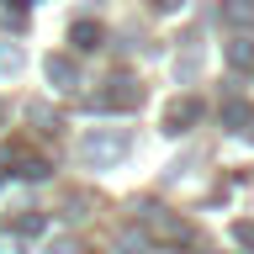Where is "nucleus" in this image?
Instances as JSON below:
<instances>
[{
	"mask_svg": "<svg viewBox=\"0 0 254 254\" xmlns=\"http://www.w3.org/2000/svg\"><path fill=\"white\" fill-rule=\"evenodd\" d=\"M127 148H132V138H127V132H90V138L79 143L85 164H95V170H111V164H117Z\"/></svg>",
	"mask_w": 254,
	"mask_h": 254,
	"instance_id": "nucleus-1",
	"label": "nucleus"
},
{
	"mask_svg": "<svg viewBox=\"0 0 254 254\" xmlns=\"http://www.w3.org/2000/svg\"><path fill=\"white\" fill-rule=\"evenodd\" d=\"M90 106L95 111H132V106H143V85H138V79H127V74H117V79H111V90H101Z\"/></svg>",
	"mask_w": 254,
	"mask_h": 254,
	"instance_id": "nucleus-2",
	"label": "nucleus"
},
{
	"mask_svg": "<svg viewBox=\"0 0 254 254\" xmlns=\"http://www.w3.org/2000/svg\"><path fill=\"white\" fill-rule=\"evenodd\" d=\"M48 79H53V90H79V64L69 53H53L48 59Z\"/></svg>",
	"mask_w": 254,
	"mask_h": 254,
	"instance_id": "nucleus-3",
	"label": "nucleus"
},
{
	"mask_svg": "<svg viewBox=\"0 0 254 254\" xmlns=\"http://www.w3.org/2000/svg\"><path fill=\"white\" fill-rule=\"evenodd\" d=\"M196 117H201V101H196V95H186V101H175V106L164 111V132H186Z\"/></svg>",
	"mask_w": 254,
	"mask_h": 254,
	"instance_id": "nucleus-4",
	"label": "nucleus"
},
{
	"mask_svg": "<svg viewBox=\"0 0 254 254\" xmlns=\"http://www.w3.org/2000/svg\"><path fill=\"white\" fill-rule=\"evenodd\" d=\"M69 43H74V53H95V48L106 43V32L95 27V21H74L69 27Z\"/></svg>",
	"mask_w": 254,
	"mask_h": 254,
	"instance_id": "nucleus-5",
	"label": "nucleus"
},
{
	"mask_svg": "<svg viewBox=\"0 0 254 254\" xmlns=\"http://www.w3.org/2000/svg\"><path fill=\"white\" fill-rule=\"evenodd\" d=\"M222 21L228 27H254V0H222Z\"/></svg>",
	"mask_w": 254,
	"mask_h": 254,
	"instance_id": "nucleus-6",
	"label": "nucleus"
},
{
	"mask_svg": "<svg viewBox=\"0 0 254 254\" xmlns=\"http://www.w3.org/2000/svg\"><path fill=\"white\" fill-rule=\"evenodd\" d=\"M228 64H233L238 74H249V69H254V43H249V37H238V43H228Z\"/></svg>",
	"mask_w": 254,
	"mask_h": 254,
	"instance_id": "nucleus-7",
	"label": "nucleus"
},
{
	"mask_svg": "<svg viewBox=\"0 0 254 254\" xmlns=\"http://www.w3.org/2000/svg\"><path fill=\"white\" fill-rule=\"evenodd\" d=\"M117 249H122V254H154V244H148V233H138V228H122Z\"/></svg>",
	"mask_w": 254,
	"mask_h": 254,
	"instance_id": "nucleus-8",
	"label": "nucleus"
},
{
	"mask_svg": "<svg viewBox=\"0 0 254 254\" xmlns=\"http://www.w3.org/2000/svg\"><path fill=\"white\" fill-rule=\"evenodd\" d=\"M217 117H222V127H228V132H238V127L249 122V106H244V101H228V106H222Z\"/></svg>",
	"mask_w": 254,
	"mask_h": 254,
	"instance_id": "nucleus-9",
	"label": "nucleus"
},
{
	"mask_svg": "<svg viewBox=\"0 0 254 254\" xmlns=\"http://www.w3.org/2000/svg\"><path fill=\"white\" fill-rule=\"evenodd\" d=\"M43 228H48V217H43V212H27V217L16 222V233H21V238H37Z\"/></svg>",
	"mask_w": 254,
	"mask_h": 254,
	"instance_id": "nucleus-10",
	"label": "nucleus"
},
{
	"mask_svg": "<svg viewBox=\"0 0 254 254\" xmlns=\"http://www.w3.org/2000/svg\"><path fill=\"white\" fill-rule=\"evenodd\" d=\"M233 238L244 244V249H254V222H233Z\"/></svg>",
	"mask_w": 254,
	"mask_h": 254,
	"instance_id": "nucleus-11",
	"label": "nucleus"
},
{
	"mask_svg": "<svg viewBox=\"0 0 254 254\" xmlns=\"http://www.w3.org/2000/svg\"><path fill=\"white\" fill-rule=\"evenodd\" d=\"M48 254H74V244H69V238H59V244H48Z\"/></svg>",
	"mask_w": 254,
	"mask_h": 254,
	"instance_id": "nucleus-12",
	"label": "nucleus"
}]
</instances>
